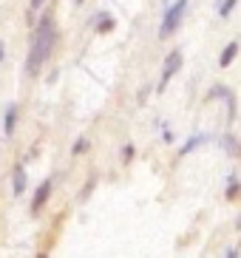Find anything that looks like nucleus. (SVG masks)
Returning a JSON list of instances; mask_svg holds the SVG:
<instances>
[{
    "label": "nucleus",
    "instance_id": "obj_6",
    "mask_svg": "<svg viewBox=\"0 0 241 258\" xmlns=\"http://www.w3.org/2000/svg\"><path fill=\"white\" fill-rule=\"evenodd\" d=\"M235 54H238V43H230V46L221 51V57H219V66H221V69H227V66L235 60Z\"/></svg>",
    "mask_w": 241,
    "mask_h": 258
},
{
    "label": "nucleus",
    "instance_id": "obj_7",
    "mask_svg": "<svg viewBox=\"0 0 241 258\" xmlns=\"http://www.w3.org/2000/svg\"><path fill=\"white\" fill-rule=\"evenodd\" d=\"M15 119H17V108H15V105H9L6 122H3V131H6V134H15Z\"/></svg>",
    "mask_w": 241,
    "mask_h": 258
},
{
    "label": "nucleus",
    "instance_id": "obj_2",
    "mask_svg": "<svg viewBox=\"0 0 241 258\" xmlns=\"http://www.w3.org/2000/svg\"><path fill=\"white\" fill-rule=\"evenodd\" d=\"M185 9H188V0H176L173 6L167 9V15H165V20H162V29H159V37L165 40V37H170L176 29H179V23H182V15H185Z\"/></svg>",
    "mask_w": 241,
    "mask_h": 258
},
{
    "label": "nucleus",
    "instance_id": "obj_4",
    "mask_svg": "<svg viewBox=\"0 0 241 258\" xmlns=\"http://www.w3.org/2000/svg\"><path fill=\"white\" fill-rule=\"evenodd\" d=\"M51 187H54L51 179H45V182L37 187V193H34V199H31V213H37L40 207H43L45 202H48V196H51Z\"/></svg>",
    "mask_w": 241,
    "mask_h": 258
},
{
    "label": "nucleus",
    "instance_id": "obj_13",
    "mask_svg": "<svg viewBox=\"0 0 241 258\" xmlns=\"http://www.w3.org/2000/svg\"><path fill=\"white\" fill-rule=\"evenodd\" d=\"M0 60H3V43H0Z\"/></svg>",
    "mask_w": 241,
    "mask_h": 258
},
{
    "label": "nucleus",
    "instance_id": "obj_9",
    "mask_svg": "<svg viewBox=\"0 0 241 258\" xmlns=\"http://www.w3.org/2000/svg\"><path fill=\"white\" fill-rule=\"evenodd\" d=\"M85 148H88V139H77V145H74V151H71V153L77 156V153H83Z\"/></svg>",
    "mask_w": 241,
    "mask_h": 258
},
{
    "label": "nucleus",
    "instance_id": "obj_3",
    "mask_svg": "<svg viewBox=\"0 0 241 258\" xmlns=\"http://www.w3.org/2000/svg\"><path fill=\"white\" fill-rule=\"evenodd\" d=\"M182 69V51H173L167 54V62H165V71H162V83H159V91H165L167 83H170V77Z\"/></svg>",
    "mask_w": 241,
    "mask_h": 258
},
{
    "label": "nucleus",
    "instance_id": "obj_5",
    "mask_svg": "<svg viewBox=\"0 0 241 258\" xmlns=\"http://www.w3.org/2000/svg\"><path fill=\"white\" fill-rule=\"evenodd\" d=\"M12 190H15V196H20L23 190H26V170L20 165L15 167V173H12Z\"/></svg>",
    "mask_w": 241,
    "mask_h": 258
},
{
    "label": "nucleus",
    "instance_id": "obj_8",
    "mask_svg": "<svg viewBox=\"0 0 241 258\" xmlns=\"http://www.w3.org/2000/svg\"><path fill=\"white\" fill-rule=\"evenodd\" d=\"M233 6H235V0H224V3H221V9H219V15L227 17L230 12H233Z\"/></svg>",
    "mask_w": 241,
    "mask_h": 258
},
{
    "label": "nucleus",
    "instance_id": "obj_11",
    "mask_svg": "<svg viewBox=\"0 0 241 258\" xmlns=\"http://www.w3.org/2000/svg\"><path fill=\"white\" fill-rule=\"evenodd\" d=\"M108 29H113V20H111V17H108V20H102V23H99V31H108Z\"/></svg>",
    "mask_w": 241,
    "mask_h": 258
},
{
    "label": "nucleus",
    "instance_id": "obj_1",
    "mask_svg": "<svg viewBox=\"0 0 241 258\" xmlns=\"http://www.w3.org/2000/svg\"><path fill=\"white\" fill-rule=\"evenodd\" d=\"M54 46H57V29H54V20H51V17H43L40 26L34 29V37H31L26 71H29V74H37V71L43 69V62L51 57Z\"/></svg>",
    "mask_w": 241,
    "mask_h": 258
},
{
    "label": "nucleus",
    "instance_id": "obj_10",
    "mask_svg": "<svg viewBox=\"0 0 241 258\" xmlns=\"http://www.w3.org/2000/svg\"><path fill=\"white\" fill-rule=\"evenodd\" d=\"M122 156H125V162H131V159H134V148L125 145V148H122Z\"/></svg>",
    "mask_w": 241,
    "mask_h": 258
},
{
    "label": "nucleus",
    "instance_id": "obj_12",
    "mask_svg": "<svg viewBox=\"0 0 241 258\" xmlns=\"http://www.w3.org/2000/svg\"><path fill=\"white\" fill-rule=\"evenodd\" d=\"M43 3H45V0H31V9H40Z\"/></svg>",
    "mask_w": 241,
    "mask_h": 258
}]
</instances>
